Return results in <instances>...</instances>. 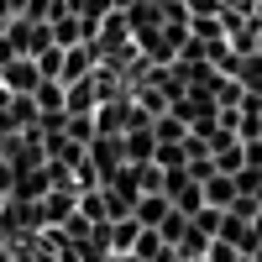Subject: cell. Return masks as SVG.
<instances>
[{
    "label": "cell",
    "mask_w": 262,
    "mask_h": 262,
    "mask_svg": "<svg viewBox=\"0 0 262 262\" xmlns=\"http://www.w3.org/2000/svg\"><path fill=\"white\" fill-rule=\"evenodd\" d=\"M37 210H42V226H63V221H69V215L79 210V189H74V184L48 189V194L37 200Z\"/></svg>",
    "instance_id": "1"
},
{
    "label": "cell",
    "mask_w": 262,
    "mask_h": 262,
    "mask_svg": "<svg viewBox=\"0 0 262 262\" xmlns=\"http://www.w3.org/2000/svg\"><path fill=\"white\" fill-rule=\"evenodd\" d=\"M84 158L95 163V173H100V184H105V179H111V173H116V168L126 163V152H121V137H100V131H95V142L84 147Z\"/></svg>",
    "instance_id": "2"
},
{
    "label": "cell",
    "mask_w": 262,
    "mask_h": 262,
    "mask_svg": "<svg viewBox=\"0 0 262 262\" xmlns=\"http://www.w3.org/2000/svg\"><path fill=\"white\" fill-rule=\"evenodd\" d=\"M37 58H11V63H0V84H6L11 95H32L37 90Z\"/></svg>",
    "instance_id": "3"
},
{
    "label": "cell",
    "mask_w": 262,
    "mask_h": 262,
    "mask_svg": "<svg viewBox=\"0 0 262 262\" xmlns=\"http://www.w3.org/2000/svg\"><path fill=\"white\" fill-rule=\"evenodd\" d=\"M215 242H231L242 257H252V252H257V242H252V221H242L236 210H226V215H221V231H215Z\"/></svg>",
    "instance_id": "4"
},
{
    "label": "cell",
    "mask_w": 262,
    "mask_h": 262,
    "mask_svg": "<svg viewBox=\"0 0 262 262\" xmlns=\"http://www.w3.org/2000/svg\"><path fill=\"white\" fill-rule=\"evenodd\" d=\"M168 194H142V200L137 205H131V221H137V226H147V231H158L163 221H168Z\"/></svg>",
    "instance_id": "5"
},
{
    "label": "cell",
    "mask_w": 262,
    "mask_h": 262,
    "mask_svg": "<svg viewBox=\"0 0 262 262\" xmlns=\"http://www.w3.org/2000/svg\"><path fill=\"white\" fill-rule=\"evenodd\" d=\"M121 152H126V163H152V152H158V137H152V126L126 131V137H121Z\"/></svg>",
    "instance_id": "6"
},
{
    "label": "cell",
    "mask_w": 262,
    "mask_h": 262,
    "mask_svg": "<svg viewBox=\"0 0 262 262\" xmlns=\"http://www.w3.org/2000/svg\"><path fill=\"white\" fill-rule=\"evenodd\" d=\"M200 189H205V205H215V210L236 205V179L231 173H210V179H200Z\"/></svg>",
    "instance_id": "7"
},
{
    "label": "cell",
    "mask_w": 262,
    "mask_h": 262,
    "mask_svg": "<svg viewBox=\"0 0 262 262\" xmlns=\"http://www.w3.org/2000/svg\"><path fill=\"white\" fill-rule=\"evenodd\" d=\"M48 32H53V42L58 48H74V42H90V27L74 16V11H63L58 21H48Z\"/></svg>",
    "instance_id": "8"
},
{
    "label": "cell",
    "mask_w": 262,
    "mask_h": 262,
    "mask_svg": "<svg viewBox=\"0 0 262 262\" xmlns=\"http://www.w3.org/2000/svg\"><path fill=\"white\" fill-rule=\"evenodd\" d=\"M32 105H37V116H69V111H63V84L58 79H37Z\"/></svg>",
    "instance_id": "9"
},
{
    "label": "cell",
    "mask_w": 262,
    "mask_h": 262,
    "mask_svg": "<svg viewBox=\"0 0 262 262\" xmlns=\"http://www.w3.org/2000/svg\"><path fill=\"white\" fill-rule=\"evenodd\" d=\"M137 221H131V215H126V221H105V242H111V252H131V247H137Z\"/></svg>",
    "instance_id": "10"
},
{
    "label": "cell",
    "mask_w": 262,
    "mask_h": 262,
    "mask_svg": "<svg viewBox=\"0 0 262 262\" xmlns=\"http://www.w3.org/2000/svg\"><path fill=\"white\" fill-rule=\"evenodd\" d=\"M152 137H158V142H173V147H179V142L189 137V126H184L179 116H173V105H168L163 116H152Z\"/></svg>",
    "instance_id": "11"
},
{
    "label": "cell",
    "mask_w": 262,
    "mask_h": 262,
    "mask_svg": "<svg viewBox=\"0 0 262 262\" xmlns=\"http://www.w3.org/2000/svg\"><path fill=\"white\" fill-rule=\"evenodd\" d=\"M131 173H137V194H163V179L168 173L158 163H131Z\"/></svg>",
    "instance_id": "12"
},
{
    "label": "cell",
    "mask_w": 262,
    "mask_h": 262,
    "mask_svg": "<svg viewBox=\"0 0 262 262\" xmlns=\"http://www.w3.org/2000/svg\"><path fill=\"white\" fill-rule=\"evenodd\" d=\"M63 137L79 142V147H90L95 142V116H63Z\"/></svg>",
    "instance_id": "13"
},
{
    "label": "cell",
    "mask_w": 262,
    "mask_h": 262,
    "mask_svg": "<svg viewBox=\"0 0 262 262\" xmlns=\"http://www.w3.org/2000/svg\"><path fill=\"white\" fill-rule=\"evenodd\" d=\"M79 215L95 221V226H105V194L100 189H79Z\"/></svg>",
    "instance_id": "14"
},
{
    "label": "cell",
    "mask_w": 262,
    "mask_h": 262,
    "mask_svg": "<svg viewBox=\"0 0 262 262\" xmlns=\"http://www.w3.org/2000/svg\"><path fill=\"white\" fill-rule=\"evenodd\" d=\"M37 74H42V79H58V74H63V48H58V42L37 53Z\"/></svg>",
    "instance_id": "15"
},
{
    "label": "cell",
    "mask_w": 262,
    "mask_h": 262,
    "mask_svg": "<svg viewBox=\"0 0 262 262\" xmlns=\"http://www.w3.org/2000/svg\"><path fill=\"white\" fill-rule=\"evenodd\" d=\"M184 231H189V215H179V210H168V221L158 226V236H163L168 247H179V236H184Z\"/></svg>",
    "instance_id": "16"
},
{
    "label": "cell",
    "mask_w": 262,
    "mask_h": 262,
    "mask_svg": "<svg viewBox=\"0 0 262 262\" xmlns=\"http://www.w3.org/2000/svg\"><path fill=\"white\" fill-rule=\"evenodd\" d=\"M205 262H242V252H236L231 242H210L205 247Z\"/></svg>",
    "instance_id": "17"
},
{
    "label": "cell",
    "mask_w": 262,
    "mask_h": 262,
    "mask_svg": "<svg viewBox=\"0 0 262 262\" xmlns=\"http://www.w3.org/2000/svg\"><path fill=\"white\" fill-rule=\"evenodd\" d=\"M252 242L262 247V215H252Z\"/></svg>",
    "instance_id": "18"
},
{
    "label": "cell",
    "mask_w": 262,
    "mask_h": 262,
    "mask_svg": "<svg viewBox=\"0 0 262 262\" xmlns=\"http://www.w3.org/2000/svg\"><path fill=\"white\" fill-rule=\"evenodd\" d=\"M105 262H142V257H131V252H111Z\"/></svg>",
    "instance_id": "19"
},
{
    "label": "cell",
    "mask_w": 262,
    "mask_h": 262,
    "mask_svg": "<svg viewBox=\"0 0 262 262\" xmlns=\"http://www.w3.org/2000/svg\"><path fill=\"white\" fill-rule=\"evenodd\" d=\"M0 210H6V189H0Z\"/></svg>",
    "instance_id": "20"
}]
</instances>
